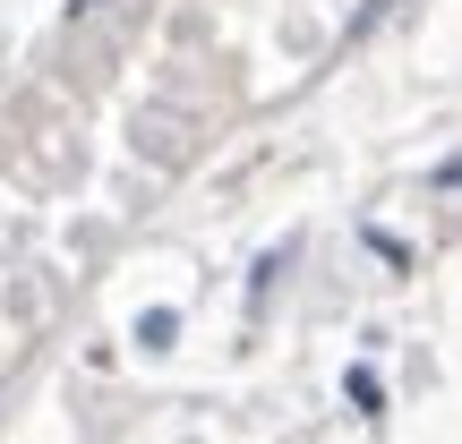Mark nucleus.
Listing matches in <instances>:
<instances>
[{"instance_id":"obj_1","label":"nucleus","mask_w":462,"mask_h":444,"mask_svg":"<svg viewBox=\"0 0 462 444\" xmlns=\"http://www.w3.org/2000/svg\"><path fill=\"white\" fill-rule=\"evenodd\" d=\"M171 333H180V316H171V308H146V316H137V342H146V350H171Z\"/></svg>"},{"instance_id":"obj_2","label":"nucleus","mask_w":462,"mask_h":444,"mask_svg":"<svg viewBox=\"0 0 462 444\" xmlns=\"http://www.w3.org/2000/svg\"><path fill=\"white\" fill-rule=\"evenodd\" d=\"M343 394H351V411H377V402H385V385H377V367H351V376H343Z\"/></svg>"},{"instance_id":"obj_3","label":"nucleus","mask_w":462,"mask_h":444,"mask_svg":"<svg viewBox=\"0 0 462 444\" xmlns=\"http://www.w3.org/2000/svg\"><path fill=\"white\" fill-rule=\"evenodd\" d=\"M69 9H78V17H86V9H103V0H69Z\"/></svg>"}]
</instances>
